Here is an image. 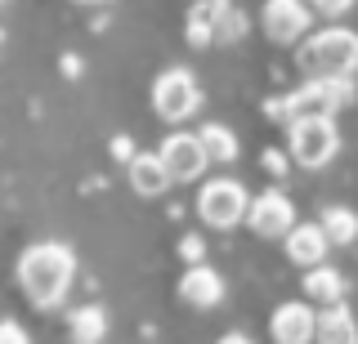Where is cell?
I'll list each match as a JSON object with an SVG mask.
<instances>
[{
	"label": "cell",
	"instance_id": "7402d4cb",
	"mask_svg": "<svg viewBox=\"0 0 358 344\" xmlns=\"http://www.w3.org/2000/svg\"><path fill=\"white\" fill-rule=\"evenodd\" d=\"M179 250L193 255V264H201V260H197V255H201V241H197V237H184V246H179Z\"/></svg>",
	"mask_w": 358,
	"mask_h": 344
},
{
	"label": "cell",
	"instance_id": "7a4b0ae2",
	"mask_svg": "<svg viewBox=\"0 0 358 344\" xmlns=\"http://www.w3.org/2000/svg\"><path fill=\"white\" fill-rule=\"evenodd\" d=\"M296 68L305 81H331V76H354L358 68V31L354 27H322L309 31L296 45Z\"/></svg>",
	"mask_w": 358,
	"mask_h": 344
},
{
	"label": "cell",
	"instance_id": "9a60e30c",
	"mask_svg": "<svg viewBox=\"0 0 358 344\" xmlns=\"http://www.w3.org/2000/svg\"><path fill=\"white\" fill-rule=\"evenodd\" d=\"M313 340H318V344H358V322H354V313L345 304H327L318 313Z\"/></svg>",
	"mask_w": 358,
	"mask_h": 344
},
{
	"label": "cell",
	"instance_id": "6da1fadb",
	"mask_svg": "<svg viewBox=\"0 0 358 344\" xmlns=\"http://www.w3.org/2000/svg\"><path fill=\"white\" fill-rule=\"evenodd\" d=\"M76 277V255L63 241H31L18 255V286L36 308H59Z\"/></svg>",
	"mask_w": 358,
	"mask_h": 344
},
{
	"label": "cell",
	"instance_id": "ffe728a7",
	"mask_svg": "<svg viewBox=\"0 0 358 344\" xmlns=\"http://www.w3.org/2000/svg\"><path fill=\"white\" fill-rule=\"evenodd\" d=\"M354 9V0H313V14H322V18H345Z\"/></svg>",
	"mask_w": 358,
	"mask_h": 344
},
{
	"label": "cell",
	"instance_id": "9c48e42d",
	"mask_svg": "<svg viewBox=\"0 0 358 344\" xmlns=\"http://www.w3.org/2000/svg\"><path fill=\"white\" fill-rule=\"evenodd\" d=\"M157 157H162V165H166L171 179H201L206 165H210V157L201 152V139L193 135V130H175V135H166L162 148H157Z\"/></svg>",
	"mask_w": 358,
	"mask_h": 344
},
{
	"label": "cell",
	"instance_id": "484cf974",
	"mask_svg": "<svg viewBox=\"0 0 358 344\" xmlns=\"http://www.w3.org/2000/svg\"><path fill=\"white\" fill-rule=\"evenodd\" d=\"M0 5H5V0H0Z\"/></svg>",
	"mask_w": 358,
	"mask_h": 344
},
{
	"label": "cell",
	"instance_id": "4fadbf2b",
	"mask_svg": "<svg viewBox=\"0 0 358 344\" xmlns=\"http://www.w3.org/2000/svg\"><path fill=\"white\" fill-rule=\"evenodd\" d=\"M282 241H287V260L300 264L305 273L318 269V264H327V237H322L318 224H296Z\"/></svg>",
	"mask_w": 358,
	"mask_h": 344
},
{
	"label": "cell",
	"instance_id": "ba28073f",
	"mask_svg": "<svg viewBox=\"0 0 358 344\" xmlns=\"http://www.w3.org/2000/svg\"><path fill=\"white\" fill-rule=\"evenodd\" d=\"M309 23H313V9L305 0H264V9H260L264 36L278 40V45H300L309 36Z\"/></svg>",
	"mask_w": 358,
	"mask_h": 344
},
{
	"label": "cell",
	"instance_id": "3957f363",
	"mask_svg": "<svg viewBox=\"0 0 358 344\" xmlns=\"http://www.w3.org/2000/svg\"><path fill=\"white\" fill-rule=\"evenodd\" d=\"M345 103H354V76H331V81H305L300 90L278 98L273 112L296 117H336Z\"/></svg>",
	"mask_w": 358,
	"mask_h": 344
},
{
	"label": "cell",
	"instance_id": "e0dca14e",
	"mask_svg": "<svg viewBox=\"0 0 358 344\" xmlns=\"http://www.w3.org/2000/svg\"><path fill=\"white\" fill-rule=\"evenodd\" d=\"M300 291H305L309 299H318V304L327 308V304H341V295H345V277L336 273L331 264H318V269H309V273H305Z\"/></svg>",
	"mask_w": 358,
	"mask_h": 344
},
{
	"label": "cell",
	"instance_id": "cb8c5ba5",
	"mask_svg": "<svg viewBox=\"0 0 358 344\" xmlns=\"http://www.w3.org/2000/svg\"><path fill=\"white\" fill-rule=\"evenodd\" d=\"M76 5H108V0H76Z\"/></svg>",
	"mask_w": 358,
	"mask_h": 344
},
{
	"label": "cell",
	"instance_id": "52a82bcc",
	"mask_svg": "<svg viewBox=\"0 0 358 344\" xmlns=\"http://www.w3.org/2000/svg\"><path fill=\"white\" fill-rule=\"evenodd\" d=\"M246 206H251V197H246V188L238 179H206L197 193V215L206 219L210 228H233L246 219Z\"/></svg>",
	"mask_w": 358,
	"mask_h": 344
},
{
	"label": "cell",
	"instance_id": "2e32d148",
	"mask_svg": "<svg viewBox=\"0 0 358 344\" xmlns=\"http://www.w3.org/2000/svg\"><path fill=\"white\" fill-rule=\"evenodd\" d=\"M67 331H72V344H103V336H108V308H103V304H81V308H72Z\"/></svg>",
	"mask_w": 358,
	"mask_h": 344
},
{
	"label": "cell",
	"instance_id": "30bf717a",
	"mask_svg": "<svg viewBox=\"0 0 358 344\" xmlns=\"http://www.w3.org/2000/svg\"><path fill=\"white\" fill-rule=\"evenodd\" d=\"M246 224L260 232V237H287L296 228V206H291V197L282 188H268V193H260L246 206Z\"/></svg>",
	"mask_w": 358,
	"mask_h": 344
},
{
	"label": "cell",
	"instance_id": "5bb4252c",
	"mask_svg": "<svg viewBox=\"0 0 358 344\" xmlns=\"http://www.w3.org/2000/svg\"><path fill=\"white\" fill-rule=\"evenodd\" d=\"M126 174H130V188L139 197H162L166 188H171V174H166V165L157 152H134L126 161Z\"/></svg>",
	"mask_w": 358,
	"mask_h": 344
},
{
	"label": "cell",
	"instance_id": "44dd1931",
	"mask_svg": "<svg viewBox=\"0 0 358 344\" xmlns=\"http://www.w3.org/2000/svg\"><path fill=\"white\" fill-rule=\"evenodd\" d=\"M0 344H31L18 322H0Z\"/></svg>",
	"mask_w": 358,
	"mask_h": 344
},
{
	"label": "cell",
	"instance_id": "8fae6325",
	"mask_svg": "<svg viewBox=\"0 0 358 344\" xmlns=\"http://www.w3.org/2000/svg\"><path fill=\"white\" fill-rule=\"evenodd\" d=\"M313 327H318V313H313L305 299H287V304H278L273 317H268V331H273L278 344H309Z\"/></svg>",
	"mask_w": 358,
	"mask_h": 344
},
{
	"label": "cell",
	"instance_id": "8992f818",
	"mask_svg": "<svg viewBox=\"0 0 358 344\" xmlns=\"http://www.w3.org/2000/svg\"><path fill=\"white\" fill-rule=\"evenodd\" d=\"M152 107L162 121H188L201 107V90H197V76L188 68H166L152 81Z\"/></svg>",
	"mask_w": 358,
	"mask_h": 344
},
{
	"label": "cell",
	"instance_id": "ac0fdd59",
	"mask_svg": "<svg viewBox=\"0 0 358 344\" xmlns=\"http://www.w3.org/2000/svg\"><path fill=\"white\" fill-rule=\"evenodd\" d=\"M322 237H327V246H350V241H358V215L350 206H327L318 219Z\"/></svg>",
	"mask_w": 358,
	"mask_h": 344
},
{
	"label": "cell",
	"instance_id": "d4e9b609",
	"mask_svg": "<svg viewBox=\"0 0 358 344\" xmlns=\"http://www.w3.org/2000/svg\"><path fill=\"white\" fill-rule=\"evenodd\" d=\"M0 45H5V31H0Z\"/></svg>",
	"mask_w": 358,
	"mask_h": 344
},
{
	"label": "cell",
	"instance_id": "5b68a950",
	"mask_svg": "<svg viewBox=\"0 0 358 344\" xmlns=\"http://www.w3.org/2000/svg\"><path fill=\"white\" fill-rule=\"evenodd\" d=\"M246 27V18L233 9V0H197L193 14H188V40L193 45H229L238 40Z\"/></svg>",
	"mask_w": 358,
	"mask_h": 344
},
{
	"label": "cell",
	"instance_id": "277c9868",
	"mask_svg": "<svg viewBox=\"0 0 358 344\" xmlns=\"http://www.w3.org/2000/svg\"><path fill=\"white\" fill-rule=\"evenodd\" d=\"M341 152V130L331 117H296L291 121V161L305 170H322Z\"/></svg>",
	"mask_w": 358,
	"mask_h": 344
},
{
	"label": "cell",
	"instance_id": "7c38bea8",
	"mask_svg": "<svg viewBox=\"0 0 358 344\" xmlns=\"http://www.w3.org/2000/svg\"><path fill=\"white\" fill-rule=\"evenodd\" d=\"M179 295L193 308H215L224 299V277L210 269V264H193V269L179 277Z\"/></svg>",
	"mask_w": 358,
	"mask_h": 344
},
{
	"label": "cell",
	"instance_id": "d6986e66",
	"mask_svg": "<svg viewBox=\"0 0 358 344\" xmlns=\"http://www.w3.org/2000/svg\"><path fill=\"white\" fill-rule=\"evenodd\" d=\"M197 139H201V152H206L210 161H238V135H233L229 126L206 121V126L197 130Z\"/></svg>",
	"mask_w": 358,
	"mask_h": 344
},
{
	"label": "cell",
	"instance_id": "603a6c76",
	"mask_svg": "<svg viewBox=\"0 0 358 344\" xmlns=\"http://www.w3.org/2000/svg\"><path fill=\"white\" fill-rule=\"evenodd\" d=\"M215 344H255V340H246L242 331H233V336H224V340H215Z\"/></svg>",
	"mask_w": 358,
	"mask_h": 344
}]
</instances>
